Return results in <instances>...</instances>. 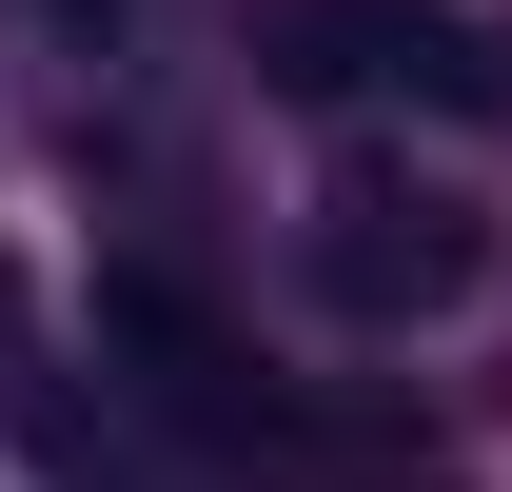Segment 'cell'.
Returning a JSON list of instances; mask_svg holds the SVG:
<instances>
[{"mask_svg":"<svg viewBox=\"0 0 512 492\" xmlns=\"http://www.w3.org/2000/svg\"><path fill=\"white\" fill-rule=\"evenodd\" d=\"M99 335L138 355V394H158V414H197V433H276V414L237 394V355H217V315H197L178 276H99Z\"/></svg>","mask_w":512,"mask_h":492,"instance_id":"cell-3","label":"cell"},{"mask_svg":"<svg viewBox=\"0 0 512 492\" xmlns=\"http://www.w3.org/2000/svg\"><path fill=\"white\" fill-rule=\"evenodd\" d=\"M316 296L355 315V335H414V315H453L473 276H493V217L453 178H394V158H355V178H316Z\"/></svg>","mask_w":512,"mask_h":492,"instance_id":"cell-2","label":"cell"},{"mask_svg":"<svg viewBox=\"0 0 512 492\" xmlns=\"http://www.w3.org/2000/svg\"><path fill=\"white\" fill-rule=\"evenodd\" d=\"M60 20H119V0H60Z\"/></svg>","mask_w":512,"mask_h":492,"instance_id":"cell-4","label":"cell"},{"mask_svg":"<svg viewBox=\"0 0 512 492\" xmlns=\"http://www.w3.org/2000/svg\"><path fill=\"white\" fill-rule=\"evenodd\" d=\"M256 79L276 99H453L512 119V40L453 0H256Z\"/></svg>","mask_w":512,"mask_h":492,"instance_id":"cell-1","label":"cell"}]
</instances>
